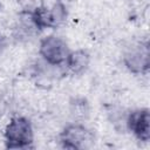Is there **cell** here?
Here are the masks:
<instances>
[{"label": "cell", "instance_id": "obj_5", "mask_svg": "<svg viewBox=\"0 0 150 150\" xmlns=\"http://www.w3.org/2000/svg\"><path fill=\"white\" fill-rule=\"evenodd\" d=\"M124 63L135 74H143L149 68V49L146 45H138L127 52Z\"/></svg>", "mask_w": 150, "mask_h": 150}, {"label": "cell", "instance_id": "obj_1", "mask_svg": "<svg viewBox=\"0 0 150 150\" xmlns=\"http://www.w3.org/2000/svg\"><path fill=\"white\" fill-rule=\"evenodd\" d=\"M5 139L11 149L29 146L34 139L32 123L26 117H13L5 128Z\"/></svg>", "mask_w": 150, "mask_h": 150}, {"label": "cell", "instance_id": "obj_2", "mask_svg": "<svg viewBox=\"0 0 150 150\" xmlns=\"http://www.w3.org/2000/svg\"><path fill=\"white\" fill-rule=\"evenodd\" d=\"M39 53L48 64L60 66L66 63L70 52L63 39L55 35H49L41 40Z\"/></svg>", "mask_w": 150, "mask_h": 150}, {"label": "cell", "instance_id": "obj_4", "mask_svg": "<svg viewBox=\"0 0 150 150\" xmlns=\"http://www.w3.org/2000/svg\"><path fill=\"white\" fill-rule=\"evenodd\" d=\"M129 130L142 142H148L150 138V114L146 108L134 110L127 120Z\"/></svg>", "mask_w": 150, "mask_h": 150}, {"label": "cell", "instance_id": "obj_6", "mask_svg": "<svg viewBox=\"0 0 150 150\" xmlns=\"http://www.w3.org/2000/svg\"><path fill=\"white\" fill-rule=\"evenodd\" d=\"M89 62H90V56L88 52L84 49H77L75 52H70L66 60V64L68 69L74 74L84 73L89 66Z\"/></svg>", "mask_w": 150, "mask_h": 150}, {"label": "cell", "instance_id": "obj_3", "mask_svg": "<svg viewBox=\"0 0 150 150\" xmlns=\"http://www.w3.org/2000/svg\"><path fill=\"white\" fill-rule=\"evenodd\" d=\"M61 143L67 149H86L94 142L90 130L81 124H69L60 135Z\"/></svg>", "mask_w": 150, "mask_h": 150}, {"label": "cell", "instance_id": "obj_7", "mask_svg": "<svg viewBox=\"0 0 150 150\" xmlns=\"http://www.w3.org/2000/svg\"><path fill=\"white\" fill-rule=\"evenodd\" d=\"M30 15V21L38 29H43V28H49V27H55V22L53 19L52 11L43 5L40 7L35 8L33 12L29 13Z\"/></svg>", "mask_w": 150, "mask_h": 150}]
</instances>
